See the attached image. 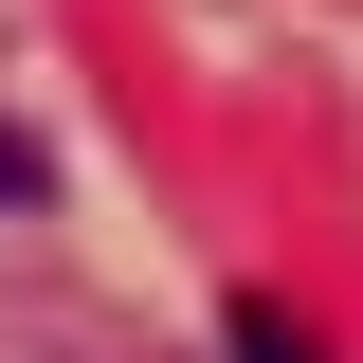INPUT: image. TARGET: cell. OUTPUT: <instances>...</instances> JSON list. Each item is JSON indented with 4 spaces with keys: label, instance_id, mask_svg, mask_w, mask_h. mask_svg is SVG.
I'll list each match as a JSON object with an SVG mask.
<instances>
[{
    "label": "cell",
    "instance_id": "6da1fadb",
    "mask_svg": "<svg viewBox=\"0 0 363 363\" xmlns=\"http://www.w3.org/2000/svg\"><path fill=\"white\" fill-rule=\"evenodd\" d=\"M236 363H327V345H309L291 309H272V291H236Z\"/></svg>",
    "mask_w": 363,
    "mask_h": 363
},
{
    "label": "cell",
    "instance_id": "7a4b0ae2",
    "mask_svg": "<svg viewBox=\"0 0 363 363\" xmlns=\"http://www.w3.org/2000/svg\"><path fill=\"white\" fill-rule=\"evenodd\" d=\"M0 200H55V164H37V145H18V128H0Z\"/></svg>",
    "mask_w": 363,
    "mask_h": 363
}]
</instances>
